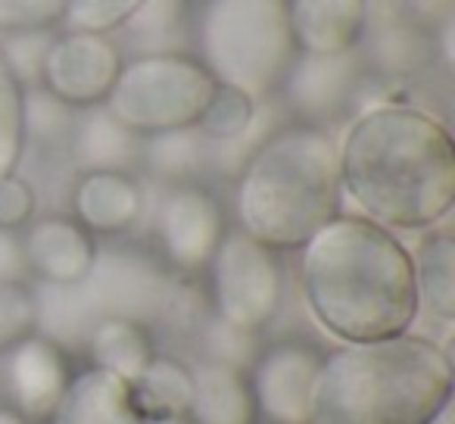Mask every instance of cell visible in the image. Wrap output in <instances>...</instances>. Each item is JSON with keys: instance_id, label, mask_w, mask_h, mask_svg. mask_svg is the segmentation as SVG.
I'll return each mask as SVG.
<instances>
[{"instance_id": "1", "label": "cell", "mask_w": 455, "mask_h": 424, "mask_svg": "<svg viewBox=\"0 0 455 424\" xmlns=\"http://www.w3.org/2000/svg\"><path fill=\"white\" fill-rule=\"evenodd\" d=\"M340 188L362 216L390 231H427L455 206V140L436 116L380 103L349 125Z\"/></svg>"}, {"instance_id": "2", "label": "cell", "mask_w": 455, "mask_h": 424, "mask_svg": "<svg viewBox=\"0 0 455 424\" xmlns=\"http://www.w3.org/2000/svg\"><path fill=\"white\" fill-rule=\"evenodd\" d=\"M299 287L312 318L343 343L409 334L421 309L411 253L365 216H334L299 247Z\"/></svg>"}, {"instance_id": "3", "label": "cell", "mask_w": 455, "mask_h": 424, "mask_svg": "<svg viewBox=\"0 0 455 424\" xmlns=\"http://www.w3.org/2000/svg\"><path fill=\"white\" fill-rule=\"evenodd\" d=\"M452 405V359L427 337L399 334L324 353L309 424H430Z\"/></svg>"}, {"instance_id": "4", "label": "cell", "mask_w": 455, "mask_h": 424, "mask_svg": "<svg viewBox=\"0 0 455 424\" xmlns=\"http://www.w3.org/2000/svg\"><path fill=\"white\" fill-rule=\"evenodd\" d=\"M340 159L331 132L297 122L272 132L243 163L235 190L237 228L266 247L299 250L340 216Z\"/></svg>"}, {"instance_id": "5", "label": "cell", "mask_w": 455, "mask_h": 424, "mask_svg": "<svg viewBox=\"0 0 455 424\" xmlns=\"http://www.w3.org/2000/svg\"><path fill=\"white\" fill-rule=\"evenodd\" d=\"M194 57L215 82L256 100L275 94L299 60L287 0H203Z\"/></svg>"}, {"instance_id": "6", "label": "cell", "mask_w": 455, "mask_h": 424, "mask_svg": "<svg viewBox=\"0 0 455 424\" xmlns=\"http://www.w3.org/2000/svg\"><path fill=\"white\" fill-rule=\"evenodd\" d=\"M215 78L194 53L144 51L125 60L103 107L138 138L196 128Z\"/></svg>"}, {"instance_id": "7", "label": "cell", "mask_w": 455, "mask_h": 424, "mask_svg": "<svg viewBox=\"0 0 455 424\" xmlns=\"http://www.w3.org/2000/svg\"><path fill=\"white\" fill-rule=\"evenodd\" d=\"M206 268L215 318L225 328L256 337L272 324L284 300V266L278 250L241 228H228Z\"/></svg>"}, {"instance_id": "8", "label": "cell", "mask_w": 455, "mask_h": 424, "mask_svg": "<svg viewBox=\"0 0 455 424\" xmlns=\"http://www.w3.org/2000/svg\"><path fill=\"white\" fill-rule=\"evenodd\" d=\"M122 47L109 35L57 32L41 72V88L51 91L69 109H91L107 103L122 72Z\"/></svg>"}, {"instance_id": "9", "label": "cell", "mask_w": 455, "mask_h": 424, "mask_svg": "<svg viewBox=\"0 0 455 424\" xmlns=\"http://www.w3.org/2000/svg\"><path fill=\"white\" fill-rule=\"evenodd\" d=\"M153 231L172 266L181 272H203L228 231L225 206L203 184L178 181L159 200Z\"/></svg>"}, {"instance_id": "10", "label": "cell", "mask_w": 455, "mask_h": 424, "mask_svg": "<svg viewBox=\"0 0 455 424\" xmlns=\"http://www.w3.org/2000/svg\"><path fill=\"white\" fill-rule=\"evenodd\" d=\"M78 291L94 322L122 316L147 324V318L163 309L169 287L159 262L140 250H97L91 275L78 284Z\"/></svg>"}, {"instance_id": "11", "label": "cell", "mask_w": 455, "mask_h": 424, "mask_svg": "<svg viewBox=\"0 0 455 424\" xmlns=\"http://www.w3.org/2000/svg\"><path fill=\"white\" fill-rule=\"evenodd\" d=\"M322 359V349L297 337L256 349L247 378L253 387L259 421L309 424V396Z\"/></svg>"}, {"instance_id": "12", "label": "cell", "mask_w": 455, "mask_h": 424, "mask_svg": "<svg viewBox=\"0 0 455 424\" xmlns=\"http://www.w3.org/2000/svg\"><path fill=\"white\" fill-rule=\"evenodd\" d=\"M4 356V390L10 396V409L20 412L28 424H47L72 380L63 347L44 334H32Z\"/></svg>"}, {"instance_id": "13", "label": "cell", "mask_w": 455, "mask_h": 424, "mask_svg": "<svg viewBox=\"0 0 455 424\" xmlns=\"http://www.w3.org/2000/svg\"><path fill=\"white\" fill-rule=\"evenodd\" d=\"M22 250H26L28 278L53 287L82 284L97 260L94 235L72 216H44L28 222Z\"/></svg>"}, {"instance_id": "14", "label": "cell", "mask_w": 455, "mask_h": 424, "mask_svg": "<svg viewBox=\"0 0 455 424\" xmlns=\"http://www.w3.org/2000/svg\"><path fill=\"white\" fill-rule=\"evenodd\" d=\"M299 57L355 53L368 32V0H287Z\"/></svg>"}, {"instance_id": "15", "label": "cell", "mask_w": 455, "mask_h": 424, "mask_svg": "<svg viewBox=\"0 0 455 424\" xmlns=\"http://www.w3.org/2000/svg\"><path fill=\"white\" fill-rule=\"evenodd\" d=\"M72 212L91 235H125L144 212V188L132 172H82L72 188Z\"/></svg>"}, {"instance_id": "16", "label": "cell", "mask_w": 455, "mask_h": 424, "mask_svg": "<svg viewBox=\"0 0 455 424\" xmlns=\"http://www.w3.org/2000/svg\"><path fill=\"white\" fill-rule=\"evenodd\" d=\"M190 424H259L247 368L206 359L194 372V396L188 405Z\"/></svg>"}, {"instance_id": "17", "label": "cell", "mask_w": 455, "mask_h": 424, "mask_svg": "<svg viewBox=\"0 0 455 424\" xmlns=\"http://www.w3.org/2000/svg\"><path fill=\"white\" fill-rule=\"evenodd\" d=\"M47 424H144L132 405L128 380L107 368H84L72 374L57 412Z\"/></svg>"}, {"instance_id": "18", "label": "cell", "mask_w": 455, "mask_h": 424, "mask_svg": "<svg viewBox=\"0 0 455 424\" xmlns=\"http://www.w3.org/2000/svg\"><path fill=\"white\" fill-rule=\"evenodd\" d=\"M140 144L134 132H128L107 107L78 109L69 128V150L82 172H128L140 159Z\"/></svg>"}, {"instance_id": "19", "label": "cell", "mask_w": 455, "mask_h": 424, "mask_svg": "<svg viewBox=\"0 0 455 424\" xmlns=\"http://www.w3.org/2000/svg\"><path fill=\"white\" fill-rule=\"evenodd\" d=\"M132 405L144 424H181L194 396V372L172 356H153V362L128 380Z\"/></svg>"}, {"instance_id": "20", "label": "cell", "mask_w": 455, "mask_h": 424, "mask_svg": "<svg viewBox=\"0 0 455 424\" xmlns=\"http://www.w3.org/2000/svg\"><path fill=\"white\" fill-rule=\"evenodd\" d=\"M291 100L303 113L324 116L343 107L355 88V63L353 53L340 57H299L284 82Z\"/></svg>"}, {"instance_id": "21", "label": "cell", "mask_w": 455, "mask_h": 424, "mask_svg": "<svg viewBox=\"0 0 455 424\" xmlns=\"http://www.w3.org/2000/svg\"><path fill=\"white\" fill-rule=\"evenodd\" d=\"M415 291L418 306L430 312L436 322H452L455 318V237L449 228H427L421 237L415 256Z\"/></svg>"}, {"instance_id": "22", "label": "cell", "mask_w": 455, "mask_h": 424, "mask_svg": "<svg viewBox=\"0 0 455 424\" xmlns=\"http://www.w3.org/2000/svg\"><path fill=\"white\" fill-rule=\"evenodd\" d=\"M88 353L97 368L119 374L122 380H132L144 372L156 356V343L144 322L122 316L97 318L88 331Z\"/></svg>"}, {"instance_id": "23", "label": "cell", "mask_w": 455, "mask_h": 424, "mask_svg": "<svg viewBox=\"0 0 455 424\" xmlns=\"http://www.w3.org/2000/svg\"><path fill=\"white\" fill-rule=\"evenodd\" d=\"M196 128H181V132H163L150 134L140 144V159L153 175L165 181H190L206 163V144Z\"/></svg>"}, {"instance_id": "24", "label": "cell", "mask_w": 455, "mask_h": 424, "mask_svg": "<svg viewBox=\"0 0 455 424\" xmlns=\"http://www.w3.org/2000/svg\"><path fill=\"white\" fill-rule=\"evenodd\" d=\"M256 122V97H250L247 91L235 88V84L215 82V91L209 97L206 109H203L196 132L206 140L215 144H235L250 134Z\"/></svg>"}, {"instance_id": "25", "label": "cell", "mask_w": 455, "mask_h": 424, "mask_svg": "<svg viewBox=\"0 0 455 424\" xmlns=\"http://www.w3.org/2000/svg\"><path fill=\"white\" fill-rule=\"evenodd\" d=\"M22 94L26 88L10 72L0 53V178L16 175L22 153H26V125H22Z\"/></svg>"}, {"instance_id": "26", "label": "cell", "mask_w": 455, "mask_h": 424, "mask_svg": "<svg viewBox=\"0 0 455 424\" xmlns=\"http://www.w3.org/2000/svg\"><path fill=\"white\" fill-rule=\"evenodd\" d=\"M147 0H69L60 28L63 32H94L113 35L132 26Z\"/></svg>"}, {"instance_id": "27", "label": "cell", "mask_w": 455, "mask_h": 424, "mask_svg": "<svg viewBox=\"0 0 455 424\" xmlns=\"http://www.w3.org/2000/svg\"><path fill=\"white\" fill-rule=\"evenodd\" d=\"M38 334V287L28 281L0 284V353Z\"/></svg>"}, {"instance_id": "28", "label": "cell", "mask_w": 455, "mask_h": 424, "mask_svg": "<svg viewBox=\"0 0 455 424\" xmlns=\"http://www.w3.org/2000/svg\"><path fill=\"white\" fill-rule=\"evenodd\" d=\"M57 28H35V32H7L0 41V53L7 60L10 72L20 78L22 88H35L41 84V72H44V60L51 51V41Z\"/></svg>"}, {"instance_id": "29", "label": "cell", "mask_w": 455, "mask_h": 424, "mask_svg": "<svg viewBox=\"0 0 455 424\" xmlns=\"http://www.w3.org/2000/svg\"><path fill=\"white\" fill-rule=\"evenodd\" d=\"M72 122H76V109H69L63 100L44 91L41 84L26 88L22 94V125H26V140H57L69 134Z\"/></svg>"}, {"instance_id": "30", "label": "cell", "mask_w": 455, "mask_h": 424, "mask_svg": "<svg viewBox=\"0 0 455 424\" xmlns=\"http://www.w3.org/2000/svg\"><path fill=\"white\" fill-rule=\"evenodd\" d=\"M69 0H0V32L60 28Z\"/></svg>"}, {"instance_id": "31", "label": "cell", "mask_w": 455, "mask_h": 424, "mask_svg": "<svg viewBox=\"0 0 455 424\" xmlns=\"http://www.w3.org/2000/svg\"><path fill=\"white\" fill-rule=\"evenodd\" d=\"M35 190L20 175L0 178V228L20 231L35 219Z\"/></svg>"}, {"instance_id": "32", "label": "cell", "mask_w": 455, "mask_h": 424, "mask_svg": "<svg viewBox=\"0 0 455 424\" xmlns=\"http://www.w3.org/2000/svg\"><path fill=\"white\" fill-rule=\"evenodd\" d=\"M7 281H28V266L22 237L16 231L0 228V284Z\"/></svg>"}, {"instance_id": "33", "label": "cell", "mask_w": 455, "mask_h": 424, "mask_svg": "<svg viewBox=\"0 0 455 424\" xmlns=\"http://www.w3.org/2000/svg\"><path fill=\"white\" fill-rule=\"evenodd\" d=\"M0 424H28V421L16 409H10V405H0Z\"/></svg>"}, {"instance_id": "34", "label": "cell", "mask_w": 455, "mask_h": 424, "mask_svg": "<svg viewBox=\"0 0 455 424\" xmlns=\"http://www.w3.org/2000/svg\"><path fill=\"white\" fill-rule=\"evenodd\" d=\"M266 424H281V421H266Z\"/></svg>"}]
</instances>
